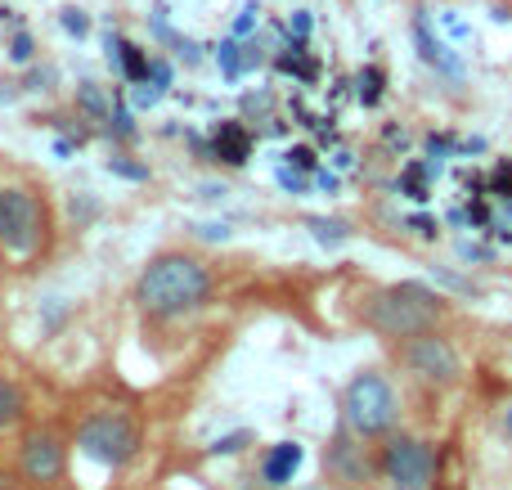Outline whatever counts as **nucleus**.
<instances>
[{
    "mask_svg": "<svg viewBox=\"0 0 512 490\" xmlns=\"http://www.w3.org/2000/svg\"><path fill=\"white\" fill-rule=\"evenodd\" d=\"M108 117H113V131L122 135V140H131V135H135V122H131V113H126V108H117V113H108Z\"/></svg>",
    "mask_w": 512,
    "mask_h": 490,
    "instance_id": "obj_24",
    "label": "nucleus"
},
{
    "mask_svg": "<svg viewBox=\"0 0 512 490\" xmlns=\"http://www.w3.org/2000/svg\"><path fill=\"white\" fill-rule=\"evenodd\" d=\"M279 185H283V189H306V180H301V176H292V171L283 167V171H279Z\"/></svg>",
    "mask_w": 512,
    "mask_h": 490,
    "instance_id": "obj_27",
    "label": "nucleus"
},
{
    "mask_svg": "<svg viewBox=\"0 0 512 490\" xmlns=\"http://www.w3.org/2000/svg\"><path fill=\"white\" fill-rule=\"evenodd\" d=\"M45 230H50V216L41 198L23 185H0V252L27 261L45 243Z\"/></svg>",
    "mask_w": 512,
    "mask_h": 490,
    "instance_id": "obj_3",
    "label": "nucleus"
},
{
    "mask_svg": "<svg viewBox=\"0 0 512 490\" xmlns=\"http://www.w3.org/2000/svg\"><path fill=\"white\" fill-rule=\"evenodd\" d=\"M149 81H153V86H171V63L167 59H149Z\"/></svg>",
    "mask_w": 512,
    "mask_h": 490,
    "instance_id": "obj_22",
    "label": "nucleus"
},
{
    "mask_svg": "<svg viewBox=\"0 0 512 490\" xmlns=\"http://www.w3.org/2000/svg\"><path fill=\"white\" fill-rule=\"evenodd\" d=\"M436 320H441V297L427 293L423 284H391L364 302V324L378 329L382 338H418L436 329Z\"/></svg>",
    "mask_w": 512,
    "mask_h": 490,
    "instance_id": "obj_2",
    "label": "nucleus"
},
{
    "mask_svg": "<svg viewBox=\"0 0 512 490\" xmlns=\"http://www.w3.org/2000/svg\"><path fill=\"white\" fill-rule=\"evenodd\" d=\"M212 158L230 162V167H243L252 158V131L243 122H221L212 135Z\"/></svg>",
    "mask_w": 512,
    "mask_h": 490,
    "instance_id": "obj_9",
    "label": "nucleus"
},
{
    "mask_svg": "<svg viewBox=\"0 0 512 490\" xmlns=\"http://www.w3.org/2000/svg\"><path fill=\"white\" fill-rule=\"evenodd\" d=\"M400 356H405L409 374H418L423 383H436V387H450L459 383L463 365H459V351L450 347V342L441 338L436 329L418 333V338H405V347H400Z\"/></svg>",
    "mask_w": 512,
    "mask_h": 490,
    "instance_id": "obj_7",
    "label": "nucleus"
},
{
    "mask_svg": "<svg viewBox=\"0 0 512 490\" xmlns=\"http://www.w3.org/2000/svg\"><path fill=\"white\" fill-rule=\"evenodd\" d=\"M207 297H212V270L189 252H162L158 261H149L140 288H135L140 311L158 324H176L185 315L203 311Z\"/></svg>",
    "mask_w": 512,
    "mask_h": 490,
    "instance_id": "obj_1",
    "label": "nucleus"
},
{
    "mask_svg": "<svg viewBox=\"0 0 512 490\" xmlns=\"http://www.w3.org/2000/svg\"><path fill=\"white\" fill-rule=\"evenodd\" d=\"M342 410H346V432H355V437H382V432H391L400 419L396 387L382 374H373V369L351 378Z\"/></svg>",
    "mask_w": 512,
    "mask_h": 490,
    "instance_id": "obj_4",
    "label": "nucleus"
},
{
    "mask_svg": "<svg viewBox=\"0 0 512 490\" xmlns=\"http://www.w3.org/2000/svg\"><path fill=\"white\" fill-rule=\"evenodd\" d=\"M288 158H292V162H297V167H306V171H310V167H315V153H310V149H292V153H288Z\"/></svg>",
    "mask_w": 512,
    "mask_h": 490,
    "instance_id": "obj_26",
    "label": "nucleus"
},
{
    "mask_svg": "<svg viewBox=\"0 0 512 490\" xmlns=\"http://www.w3.org/2000/svg\"><path fill=\"white\" fill-rule=\"evenodd\" d=\"M310 230H315L319 234V239H346V225L342 221H310Z\"/></svg>",
    "mask_w": 512,
    "mask_h": 490,
    "instance_id": "obj_19",
    "label": "nucleus"
},
{
    "mask_svg": "<svg viewBox=\"0 0 512 490\" xmlns=\"http://www.w3.org/2000/svg\"><path fill=\"white\" fill-rule=\"evenodd\" d=\"M77 108H81L86 117H99V122L113 113V108H108L104 86H95V81H81V86H77Z\"/></svg>",
    "mask_w": 512,
    "mask_h": 490,
    "instance_id": "obj_12",
    "label": "nucleus"
},
{
    "mask_svg": "<svg viewBox=\"0 0 512 490\" xmlns=\"http://www.w3.org/2000/svg\"><path fill=\"white\" fill-rule=\"evenodd\" d=\"M288 32H292V41H306V36H310V14H306V9H297V14H292Z\"/></svg>",
    "mask_w": 512,
    "mask_h": 490,
    "instance_id": "obj_23",
    "label": "nucleus"
},
{
    "mask_svg": "<svg viewBox=\"0 0 512 490\" xmlns=\"http://www.w3.org/2000/svg\"><path fill=\"white\" fill-rule=\"evenodd\" d=\"M0 14H9V9H5V5H0Z\"/></svg>",
    "mask_w": 512,
    "mask_h": 490,
    "instance_id": "obj_28",
    "label": "nucleus"
},
{
    "mask_svg": "<svg viewBox=\"0 0 512 490\" xmlns=\"http://www.w3.org/2000/svg\"><path fill=\"white\" fill-rule=\"evenodd\" d=\"M77 446L86 459L104 468H122L126 459L140 450V428H135L126 414H95L90 423H81Z\"/></svg>",
    "mask_w": 512,
    "mask_h": 490,
    "instance_id": "obj_6",
    "label": "nucleus"
},
{
    "mask_svg": "<svg viewBox=\"0 0 512 490\" xmlns=\"http://www.w3.org/2000/svg\"><path fill=\"white\" fill-rule=\"evenodd\" d=\"M216 59H221V68H225V77H230V81L243 77V59H239V45H234V41H225Z\"/></svg>",
    "mask_w": 512,
    "mask_h": 490,
    "instance_id": "obj_17",
    "label": "nucleus"
},
{
    "mask_svg": "<svg viewBox=\"0 0 512 490\" xmlns=\"http://www.w3.org/2000/svg\"><path fill=\"white\" fill-rule=\"evenodd\" d=\"M9 59H14V63H32L36 59L32 32H14V41H9Z\"/></svg>",
    "mask_w": 512,
    "mask_h": 490,
    "instance_id": "obj_15",
    "label": "nucleus"
},
{
    "mask_svg": "<svg viewBox=\"0 0 512 490\" xmlns=\"http://www.w3.org/2000/svg\"><path fill=\"white\" fill-rule=\"evenodd\" d=\"M382 81H387V77H382V68H364L360 77H355V86H360V104H364V108H373V104L382 99Z\"/></svg>",
    "mask_w": 512,
    "mask_h": 490,
    "instance_id": "obj_14",
    "label": "nucleus"
},
{
    "mask_svg": "<svg viewBox=\"0 0 512 490\" xmlns=\"http://www.w3.org/2000/svg\"><path fill=\"white\" fill-rule=\"evenodd\" d=\"M256 14H261L256 5H243V9H239V18H234V36H248L252 27H256Z\"/></svg>",
    "mask_w": 512,
    "mask_h": 490,
    "instance_id": "obj_21",
    "label": "nucleus"
},
{
    "mask_svg": "<svg viewBox=\"0 0 512 490\" xmlns=\"http://www.w3.org/2000/svg\"><path fill=\"white\" fill-rule=\"evenodd\" d=\"M108 171H117V176H126V180H144V176H149L144 167H135V162H126V158H108Z\"/></svg>",
    "mask_w": 512,
    "mask_h": 490,
    "instance_id": "obj_18",
    "label": "nucleus"
},
{
    "mask_svg": "<svg viewBox=\"0 0 512 490\" xmlns=\"http://www.w3.org/2000/svg\"><path fill=\"white\" fill-rule=\"evenodd\" d=\"M18 468L32 486H50L63 477V446L54 432H27L23 450H18Z\"/></svg>",
    "mask_w": 512,
    "mask_h": 490,
    "instance_id": "obj_8",
    "label": "nucleus"
},
{
    "mask_svg": "<svg viewBox=\"0 0 512 490\" xmlns=\"http://www.w3.org/2000/svg\"><path fill=\"white\" fill-rule=\"evenodd\" d=\"M378 468L391 490H432L436 482V450L423 437H391L378 455Z\"/></svg>",
    "mask_w": 512,
    "mask_h": 490,
    "instance_id": "obj_5",
    "label": "nucleus"
},
{
    "mask_svg": "<svg viewBox=\"0 0 512 490\" xmlns=\"http://www.w3.org/2000/svg\"><path fill=\"white\" fill-rule=\"evenodd\" d=\"M59 23H63V32H68V36H86L90 32V14H86V9H63Z\"/></svg>",
    "mask_w": 512,
    "mask_h": 490,
    "instance_id": "obj_16",
    "label": "nucleus"
},
{
    "mask_svg": "<svg viewBox=\"0 0 512 490\" xmlns=\"http://www.w3.org/2000/svg\"><path fill=\"white\" fill-rule=\"evenodd\" d=\"M243 441H248V437H225V441H216V455H234V450H243Z\"/></svg>",
    "mask_w": 512,
    "mask_h": 490,
    "instance_id": "obj_25",
    "label": "nucleus"
},
{
    "mask_svg": "<svg viewBox=\"0 0 512 490\" xmlns=\"http://www.w3.org/2000/svg\"><path fill=\"white\" fill-rule=\"evenodd\" d=\"M108 59H117L122 63V72H126V81H149V50L144 45H135V41H122V36H108Z\"/></svg>",
    "mask_w": 512,
    "mask_h": 490,
    "instance_id": "obj_10",
    "label": "nucleus"
},
{
    "mask_svg": "<svg viewBox=\"0 0 512 490\" xmlns=\"http://www.w3.org/2000/svg\"><path fill=\"white\" fill-rule=\"evenodd\" d=\"M495 428H499V437H504L508 446H512V396H508L504 405H499V414H495Z\"/></svg>",
    "mask_w": 512,
    "mask_h": 490,
    "instance_id": "obj_20",
    "label": "nucleus"
},
{
    "mask_svg": "<svg viewBox=\"0 0 512 490\" xmlns=\"http://www.w3.org/2000/svg\"><path fill=\"white\" fill-rule=\"evenodd\" d=\"M23 392H18L9 378H0V428H14L18 419H23Z\"/></svg>",
    "mask_w": 512,
    "mask_h": 490,
    "instance_id": "obj_13",
    "label": "nucleus"
},
{
    "mask_svg": "<svg viewBox=\"0 0 512 490\" xmlns=\"http://www.w3.org/2000/svg\"><path fill=\"white\" fill-rule=\"evenodd\" d=\"M301 468V446L297 441H279V446L270 450V455H265V482L270 486H283V482H292V473H297Z\"/></svg>",
    "mask_w": 512,
    "mask_h": 490,
    "instance_id": "obj_11",
    "label": "nucleus"
}]
</instances>
